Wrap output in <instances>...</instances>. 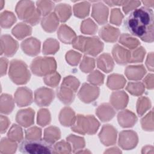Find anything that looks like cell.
Returning a JSON list of instances; mask_svg holds the SVG:
<instances>
[{"label": "cell", "instance_id": "6da1fadb", "mask_svg": "<svg viewBox=\"0 0 154 154\" xmlns=\"http://www.w3.org/2000/svg\"><path fill=\"white\" fill-rule=\"evenodd\" d=\"M153 12L149 7L134 10L125 20L124 26L132 35L146 42L153 41Z\"/></svg>", "mask_w": 154, "mask_h": 154}, {"label": "cell", "instance_id": "7a4b0ae2", "mask_svg": "<svg viewBox=\"0 0 154 154\" xmlns=\"http://www.w3.org/2000/svg\"><path fill=\"white\" fill-rule=\"evenodd\" d=\"M73 46L85 54L96 56L103 49V44L98 37L78 36L72 43Z\"/></svg>", "mask_w": 154, "mask_h": 154}, {"label": "cell", "instance_id": "3957f363", "mask_svg": "<svg viewBox=\"0 0 154 154\" xmlns=\"http://www.w3.org/2000/svg\"><path fill=\"white\" fill-rule=\"evenodd\" d=\"M19 151L23 153L48 154L54 153L52 144L44 139L23 140L19 146Z\"/></svg>", "mask_w": 154, "mask_h": 154}, {"label": "cell", "instance_id": "277c9868", "mask_svg": "<svg viewBox=\"0 0 154 154\" xmlns=\"http://www.w3.org/2000/svg\"><path fill=\"white\" fill-rule=\"evenodd\" d=\"M99 125V122L93 116L78 115L72 125V129L79 134L92 135L96 132Z\"/></svg>", "mask_w": 154, "mask_h": 154}, {"label": "cell", "instance_id": "5b68a950", "mask_svg": "<svg viewBox=\"0 0 154 154\" xmlns=\"http://www.w3.org/2000/svg\"><path fill=\"white\" fill-rule=\"evenodd\" d=\"M9 76L16 84H24L30 79V73L26 64L18 60L11 61L9 69Z\"/></svg>", "mask_w": 154, "mask_h": 154}, {"label": "cell", "instance_id": "8992f818", "mask_svg": "<svg viewBox=\"0 0 154 154\" xmlns=\"http://www.w3.org/2000/svg\"><path fill=\"white\" fill-rule=\"evenodd\" d=\"M56 68V61L52 57H37L31 64L32 73L40 76H45L55 72Z\"/></svg>", "mask_w": 154, "mask_h": 154}, {"label": "cell", "instance_id": "52a82bcc", "mask_svg": "<svg viewBox=\"0 0 154 154\" xmlns=\"http://www.w3.org/2000/svg\"><path fill=\"white\" fill-rule=\"evenodd\" d=\"M16 13L19 18L25 22L35 25L40 19L42 15L38 9H35L33 3L31 5H19L16 7Z\"/></svg>", "mask_w": 154, "mask_h": 154}, {"label": "cell", "instance_id": "ba28073f", "mask_svg": "<svg viewBox=\"0 0 154 154\" xmlns=\"http://www.w3.org/2000/svg\"><path fill=\"white\" fill-rule=\"evenodd\" d=\"M138 141L136 132L132 131H124L120 133L119 145L124 150H131L136 147Z\"/></svg>", "mask_w": 154, "mask_h": 154}, {"label": "cell", "instance_id": "9c48e42d", "mask_svg": "<svg viewBox=\"0 0 154 154\" xmlns=\"http://www.w3.org/2000/svg\"><path fill=\"white\" fill-rule=\"evenodd\" d=\"M99 88L88 84H84L78 93V97L85 103H90L97 98Z\"/></svg>", "mask_w": 154, "mask_h": 154}, {"label": "cell", "instance_id": "30bf717a", "mask_svg": "<svg viewBox=\"0 0 154 154\" xmlns=\"http://www.w3.org/2000/svg\"><path fill=\"white\" fill-rule=\"evenodd\" d=\"M54 98V92L51 89L46 87L38 88L35 91L34 100L39 106H48Z\"/></svg>", "mask_w": 154, "mask_h": 154}, {"label": "cell", "instance_id": "8fae6325", "mask_svg": "<svg viewBox=\"0 0 154 154\" xmlns=\"http://www.w3.org/2000/svg\"><path fill=\"white\" fill-rule=\"evenodd\" d=\"M101 143L105 146L113 145L116 142L117 131L109 125H104L99 134Z\"/></svg>", "mask_w": 154, "mask_h": 154}, {"label": "cell", "instance_id": "7c38bea8", "mask_svg": "<svg viewBox=\"0 0 154 154\" xmlns=\"http://www.w3.org/2000/svg\"><path fill=\"white\" fill-rule=\"evenodd\" d=\"M18 48L17 42L8 35H4L1 38V54L13 56Z\"/></svg>", "mask_w": 154, "mask_h": 154}, {"label": "cell", "instance_id": "4fadbf2b", "mask_svg": "<svg viewBox=\"0 0 154 154\" xmlns=\"http://www.w3.org/2000/svg\"><path fill=\"white\" fill-rule=\"evenodd\" d=\"M14 100L18 106H25L32 102V93L30 89L26 87L17 88L14 94Z\"/></svg>", "mask_w": 154, "mask_h": 154}, {"label": "cell", "instance_id": "5bb4252c", "mask_svg": "<svg viewBox=\"0 0 154 154\" xmlns=\"http://www.w3.org/2000/svg\"><path fill=\"white\" fill-rule=\"evenodd\" d=\"M34 111L31 108L20 110L16 115V122L23 127H28L34 123Z\"/></svg>", "mask_w": 154, "mask_h": 154}, {"label": "cell", "instance_id": "9a60e30c", "mask_svg": "<svg viewBox=\"0 0 154 154\" xmlns=\"http://www.w3.org/2000/svg\"><path fill=\"white\" fill-rule=\"evenodd\" d=\"M23 51L27 55L34 56L40 52V42L35 38H29L24 40L21 44Z\"/></svg>", "mask_w": 154, "mask_h": 154}, {"label": "cell", "instance_id": "2e32d148", "mask_svg": "<svg viewBox=\"0 0 154 154\" xmlns=\"http://www.w3.org/2000/svg\"><path fill=\"white\" fill-rule=\"evenodd\" d=\"M131 51L116 45L112 49V55L116 61L119 64H126L130 62Z\"/></svg>", "mask_w": 154, "mask_h": 154}, {"label": "cell", "instance_id": "e0dca14e", "mask_svg": "<svg viewBox=\"0 0 154 154\" xmlns=\"http://www.w3.org/2000/svg\"><path fill=\"white\" fill-rule=\"evenodd\" d=\"M110 102L116 109H121L126 107L128 102V97L123 91H116L112 93Z\"/></svg>", "mask_w": 154, "mask_h": 154}, {"label": "cell", "instance_id": "ac0fdd59", "mask_svg": "<svg viewBox=\"0 0 154 154\" xmlns=\"http://www.w3.org/2000/svg\"><path fill=\"white\" fill-rule=\"evenodd\" d=\"M137 118L135 115L128 110H124L120 112L118 114V122L123 128L133 126L137 122Z\"/></svg>", "mask_w": 154, "mask_h": 154}, {"label": "cell", "instance_id": "d6986e66", "mask_svg": "<svg viewBox=\"0 0 154 154\" xmlns=\"http://www.w3.org/2000/svg\"><path fill=\"white\" fill-rule=\"evenodd\" d=\"M120 34V31L109 25L103 26L99 31L100 37L107 42H114L117 40Z\"/></svg>", "mask_w": 154, "mask_h": 154}, {"label": "cell", "instance_id": "ffe728a7", "mask_svg": "<svg viewBox=\"0 0 154 154\" xmlns=\"http://www.w3.org/2000/svg\"><path fill=\"white\" fill-rule=\"evenodd\" d=\"M108 8L103 4H96L93 5L92 16L100 25H103L107 22Z\"/></svg>", "mask_w": 154, "mask_h": 154}, {"label": "cell", "instance_id": "44dd1931", "mask_svg": "<svg viewBox=\"0 0 154 154\" xmlns=\"http://www.w3.org/2000/svg\"><path fill=\"white\" fill-rule=\"evenodd\" d=\"M57 35L59 39L66 44L72 43L76 38L74 31L65 25H62L60 27Z\"/></svg>", "mask_w": 154, "mask_h": 154}, {"label": "cell", "instance_id": "7402d4cb", "mask_svg": "<svg viewBox=\"0 0 154 154\" xmlns=\"http://www.w3.org/2000/svg\"><path fill=\"white\" fill-rule=\"evenodd\" d=\"M97 67L106 73L110 72L114 67V64L111 55L108 54H103L97 60Z\"/></svg>", "mask_w": 154, "mask_h": 154}, {"label": "cell", "instance_id": "603a6c76", "mask_svg": "<svg viewBox=\"0 0 154 154\" xmlns=\"http://www.w3.org/2000/svg\"><path fill=\"white\" fill-rule=\"evenodd\" d=\"M145 73L146 70L143 65L128 66L125 70L126 76L131 80L141 79Z\"/></svg>", "mask_w": 154, "mask_h": 154}, {"label": "cell", "instance_id": "cb8c5ba5", "mask_svg": "<svg viewBox=\"0 0 154 154\" xmlns=\"http://www.w3.org/2000/svg\"><path fill=\"white\" fill-rule=\"evenodd\" d=\"M96 114L102 122H107L112 119L115 115V111L108 103H103L97 108Z\"/></svg>", "mask_w": 154, "mask_h": 154}, {"label": "cell", "instance_id": "d4e9b609", "mask_svg": "<svg viewBox=\"0 0 154 154\" xmlns=\"http://www.w3.org/2000/svg\"><path fill=\"white\" fill-rule=\"evenodd\" d=\"M58 25V18L55 13H51L45 16L42 20V26L47 32H54Z\"/></svg>", "mask_w": 154, "mask_h": 154}, {"label": "cell", "instance_id": "484cf974", "mask_svg": "<svg viewBox=\"0 0 154 154\" xmlns=\"http://www.w3.org/2000/svg\"><path fill=\"white\" fill-rule=\"evenodd\" d=\"M75 112L69 107H66L61 111L59 117L60 123L65 126H72L75 122Z\"/></svg>", "mask_w": 154, "mask_h": 154}, {"label": "cell", "instance_id": "4316f807", "mask_svg": "<svg viewBox=\"0 0 154 154\" xmlns=\"http://www.w3.org/2000/svg\"><path fill=\"white\" fill-rule=\"evenodd\" d=\"M73 91L69 87L61 85L57 92V95L63 103L68 105L71 103L74 99Z\"/></svg>", "mask_w": 154, "mask_h": 154}, {"label": "cell", "instance_id": "83f0119b", "mask_svg": "<svg viewBox=\"0 0 154 154\" xmlns=\"http://www.w3.org/2000/svg\"><path fill=\"white\" fill-rule=\"evenodd\" d=\"M125 83L126 80L123 76L117 74H112L109 76L107 81L108 87L112 90L123 88Z\"/></svg>", "mask_w": 154, "mask_h": 154}, {"label": "cell", "instance_id": "f1b7e54d", "mask_svg": "<svg viewBox=\"0 0 154 154\" xmlns=\"http://www.w3.org/2000/svg\"><path fill=\"white\" fill-rule=\"evenodd\" d=\"M60 137V131L57 127L50 126L45 130L44 140L51 144L59 140Z\"/></svg>", "mask_w": 154, "mask_h": 154}, {"label": "cell", "instance_id": "f546056e", "mask_svg": "<svg viewBox=\"0 0 154 154\" xmlns=\"http://www.w3.org/2000/svg\"><path fill=\"white\" fill-rule=\"evenodd\" d=\"M31 28L22 23H18L12 30L13 34L18 39L21 40L25 37L31 34Z\"/></svg>", "mask_w": 154, "mask_h": 154}, {"label": "cell", "instance_id": "4dcf8cb0", "mask_svg": "<svg viewBox=\"0 0 154 154\" xmlns=\"http://www.w3.org/2000/svg\"><path fill=\"white\" fill-rule=\"evenodd\" d=\"M14 102L11 96L4 94L1 97V112L4 114L11 112L14 108Z\"/></svg>", "mask_w": 154, "mask_h": 154}, {"label": "cell", "instance_id": "1f68e13d", "mask_svg": "<svg viewBox=\"0 0 154 154\" xmlns=\"http://www.w3.org/2000/svg\"><path fill=\"white\" fill-rule=\"evenodd\" d=\"M17 144L9 138H4L1 141L0 153H13L16 151Z\"/></svg>", "mask_w": 154, "mask_h": 154}, {"label": "cell", "instance_id": "d6a6232c", "mask_svg": "<svg viewBox=\"0 0 154 154\" xmlns=\"http://www.w3.org/2000/svg\"><path fill=\"white\" fill-rule=\"evenodd\" d=\"M67 141L70 144L72 152L76 153L77 151L82 150L85 146L84 139L82 137L74 135H70L67 137Z\"/></svg>", "mask_w": 154, "mask_h": 154}, {"label": "cell", "instance_id": "836d02e7", "mask_svg": "<svg viewBox=\"0 0 154 154\" xmlns=\"http://www.w3.org/2000/svg\"><path fill=\"white\" fill-rule=\"evenodd\" d=\"M59 49V43L55 39H47L43 46V52L44 54H54Z\"/></svg>", "mask_w": 154, "mask_h": 154}, {"label": "cell", "instance_id": "e575fe53", "mask_svg": "<svg viewBox=\"0 0 154 154\" xmlns=\"http://www.w3.org/2000/svg\"><path fill=\"white\" fill-rule=\"evenodd\" d=\"M119 42L129 49H135L140 45V42L135 38L128 34H123L120 35Z\"/></svg>", "mask_w": 154, "mask_h": 154}, {"label": "cell", "instance_id": "d590c367", "mask_svg": "<svg viewBox=\"0 0 154 154\" xmlns=\"http://www.w3.org/2000/svg\"><path fill=\"white\" fill-rule=\"evenodd\" d=\"M72 151L71 145L67 141H60L53 146L54 153H70Z\"/></svg>", "mask_w": 154, "mask_h": 154}, {"label": "cell", "instance_id": "8d00e7d4", "mask_svg": "<svg viewBox=\"0 0 154 154\" xmlns=\"http://www.w3.org/2000/svg\"><path fill=\"white\" fill-rule=\"evenodd\" d=\"M55 11L61 22L66 21L71 15L70 7L68 5V4H63L57 6Z\"/></svg>", "mask_w": 154, "mask_h": 154}, {"label": "cell", "instance_id": "74e56055", "mask_svg": "<svg viewBox=\"0 0 154 154\" xmlns=\"http://www.w3.org/2000/svg\"><path fill=\"white\" fill-rule=\"evenodd\" d=\"M16 17L12 13L8 11H4V13H1V25L2 28H10L16 22Z\"/></svg>", "mask_w": 154, "mask_h": 154}, {"label": "cell", "instance_id": "f35d334b", "mask_svg": "<svg viewBox=\"0 0 154 154\" xmlns=\"http://www.w3.org/2000/svg\"><path fill=\"white\" fill-rule=\"evenodd\" d=\"M8 137L13 141H21L23 140V132L20 127L17 125H13L8 133Z\"/></svg>", "mask_w": 154, "mask_h": 154}, {"label": "cell", "instance_id": "ab89813d", "mask_svg": "<svg viewBox=\"0 0 154 154\" xmlns=\"http://www.w3.org/2000/svg\"><path fill=\"white\" fill-rule=\"evenodd\" d=\"M126 90L135 96H140L144 91V86L141 82H129Z\"/></svg>", "mask_w": 154, "mask_h": 154}, {"label": "cell", "instance_id": "60d3db41", "mask_svg": "<svg viewBox=\"0 0 154 154\" xmlns=\"http://www.w3.org/2000/svg\"><path fill=\"white\" fill-rule=\"evenodd\" d=\"M97 29V26L90 19L83 21L81 27V32L88 34H94L96 32Z\"/></svg>", "mask_w": 154, "mask_h": 154}, {"label": "cell", "instance_id": "b9f144b4", "mask_svg": "<svg viewBox=\"0 0 154 154\" xmlns=\"http://www.w3.org/2000/svg\"><path fill=\"white\" fill-rule=\"evenodd\" d=\"M151 103L150 100L146 97H141L138 99L137 102V113L141 116L148 109L150 108Z\"/></svg>", "mask_w": 154, "mask_h": 154}, {"label": "cell", "instance_id": "7bdbcfd3", "mask_svg": "<svg viewBox=\"0 0 154 154\" xmlns=\"http://www.w3.org/2000/svg\"><path fill=\"white\" fill-rule=\"evenodd\" d=\"M51 122L50 113L48 109H42L38 112L37 123L42 126H45Z\"/></svg>", "mask_w": 154, "mask_h": 154}, {"label": "cell", "instance_id": "ee69618b", "mask_svg": "<svg viewBox=\"0 0 154 154\" xmlns=\"http://www.w3.org/2000/svg\"><path fill=\"white\" fill-rule=\"evenodd\" d=\"M94 60L92 58L88 57H84L82 62L81 63L80 69L85 73L91 72L94 67Z\"/></svg>", "mask_w": 154, "mask_h": 154}, {"label": "cell", "instance_id": "f6af8a7d", "mask_svg": "<svg viewBox=\"0 0 154 154\" xmlns=\"http://www.w3.org/2000/svg\"><path fill=\"white\" fill-rule=\"evenodd\" d=\"M145 53L146 51L143 47L138 48L135 51L131 52V60L129 63L141 62L143 60Z\"/></svg>", "mask_w": 154, "mask_h": 154}, {"label": "cell", "instance_id": "bcb514c9", "mask_svg": "<svg viewBox=\"0 0 154 154\" xmlns=\"http://www.w3.org/2000/svg\"><path fill=\"white\" fill-rule=\"evenodd\" d=\"M61 79V76L58 73L54 72L48 75H46L44 78L45 83L51 87H56Z\"/></svg>", "mask_w": 154, "mask_h": 154}, {"label": "cell", "instance_id": "7dc6e473", "mask_svg": "<svg viewBox=\"0 0 154 154\" xmlns=\"http://www.w3.org/2000/svg\"><path fill=\"white\" fill-rule=\"evenodd\" d=\"M142 128L145 131H152L153 130V111L152 110L141 120Z\"/></svg>", "mask_w": 154, "mask_h": 154}, {"label": "cell", "instance_id": "c3c4849f", "mask_svg": "<svg viewBox=\"0 0 154 154\" xmlns=\"http://www.w3.org/2000/svg\"><path fill=\"white\" fill-rule=\"evenodd\" d=\"M63 85L66 86L71 88L74 92H76L79 85V81L74 76H67L66 77L62 83Z\"/></svg>", "mask_w": 154, "mask_h": 154}, {"label": "cell", "instance_id": "681fc988", "mask_svg": "<svg viewBox=\"0 0 154 154\" xmlns=\"http://www.w3.org/2000/svg\"><path fill=\"white\" fill-rule=\"evenodd\" d=\"M104 75L98 70L92 72L88 77V81L94 85H101L103 82Z\"/></svg>", "mask_w": 154, "mask_h": 154}, {"label": "cell", "instance_id": "f907efd6", "mask_svg": "<svg viewBox=\"0 0 154 154\" xmlns=\"http://www.w3.org/2000/svg\"><path fill=\"white\" fill-rule=\"evenodd\" d=\"M26 139L37 140L41 139L42 131L41 129L37 127H32L25 131Z\"/></svg>", "mask_w": 154, "mask_h": 154}, {"label": "cell", "instance_id": "816d5d0a", "mask_svg": "<svg viewBox=\"0 0 154 154\" xmlns=\"http://www.w3.org/2000/svg\"><path fill=\"white\" fill-rule=\"evenodd\" d=\"M81 55L80 54L73 51H70L67 52L66 55L67 61L72 66H76L78 64L81 59Z\"/></svg>", "mask_w": 154, "mask_h": 154}, {"label": "cell", "instance_id": "f5cc1de1", "mask_svg": "<svg viewBox=\"0 0 154 154\" xmlns=\"http://www.w3.org/2000/svg\"><path fill=\"white\" fill-rule=\"evenodd\" d=\"M123 18L122 13L119 11V9H113L111 11V15L110 17V22L115 25H120Z\"/></svg>", "mask_w": 154, "mask_h": 154}, {"label": "cell", "instance_id": "db71d44e", "mask_svg": "<svg viewBox=\"0 0 154 154\" xmlns=\"http://www.w3.org/2000/svg\"><path fill=\"white\" fill-rule=\"evenodd\" d=\"M9 125V120L7 117L1 116V133L3 134L6 132Z\"/></svg>", "mask_w": 154, "mask_h": 154}, {"label": "cell", "instance_id": "11a10c76", "mask_svg": "<svg viewBox=\"0 0 154 154\" xmlns=\"http://www.w3.org/2000/svg\"><path fill=\"white\" fill-rule=\"evenodd\" d=\"M144 83L148 89H153V75L149 74L144 79Z\"/></svg>", "mask_w": 154, "mask_h": 154}, {"label": "cell", "instance_id": "9f6ffc18", "mask_svg": "<svg viewBox=\"0 0 154 154\" xmlns=\"http://www.w3.org/2000/svg\"><path fill=\"white\" fill-rule=\"evenodd\" d=\"M8 60L7 58L2 57L1 59V76L5 75L7 69Z\"/></svg>", "mask_w": 154, "mask_h": 154}, {"label": "cell", "instance_id": "6f0895ef", "mask_svg": "<svg viewBox=\"0 0 154 154\" xmlns=\"http://www.w3.org/2000/svg\"><path fill=\"white\" fill-rule=\"evenodd\" d=\"M146 66L147 67V69L153 71V52H150L146 60Z\"/></svg>", "mask_w": 154, "mask_h": 154}, {"label": "cell", "instance_id": "680465c9", "mask_svg": "<svg viewBox=\"0 0 154 154\" xmlns=\"http://www.w3.org/2000/svg\"><path fill=\"white\" fill-rule=\"evenodd\" d=\"M142 153H153V147L152 146H146L142 149Z\"/></svg>", "mask_w": 154, "mask_h": 154}, {"label": "cell", "instance_id": "91938a15", "mask_svg": "<svg viewBox=\"0 0 154 154\" xmlns=\"http://www.w3.org/2000/svg\"><path fill=\"white\" fill-rule=\"evenodd\" d=\"M105 153H122L121 150H120L117 147H112L111 149H108L105 152Z\"/></svg>", "mask_w": 154, "mask_h": 154}, {"label": "cell", "instance_id": "94428289", "mask_svg": "<svg viewBox=\"0 0 154 154\" xmlns=\"http://www.w3.org/2000/svg\"><path fill=\"white\" fill-rule=\"evenodd\" d=\"M83 149H82V150H78V151H77L76 153H91V152H90L89 150H82Z\"/></svg>", "mask_w": 154, "mask_h": 154}]
</instances>
